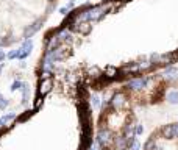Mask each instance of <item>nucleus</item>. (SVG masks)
I'll return each instance as SVG.
<instances>
[{"label":"nucleus","mask_w":178,"mask_h":150,"mask_svg":"<svg viewBox=\"0 0 178 150\" xmlns=\"http://www.w3.org/2000/svg\"><path fill=\"white\" fill-rule=\"evenodd\" d=\"M178 61V0H97L46 33L38 85L102 91Z\"/></svg>","instance_id":"1"},{"label":"nucleus","mask_w":178,"mask_h":150,"mask_svg":"<svg viewBox=\"0 0 178 150\" xmlns=\"http://www.w3.org/2000/svg\"><path fill=\"white\" fill-rule=\"evenodd\" d=\"M92 139L89 94L56 83L38 85L31 107L0 127V150H89Z\"/></svg>","instance_id":"2"},{"label":"nucleus","mask_w":178,"mask_h":150,"mask_svg":"<svg viewBox=\"0 0 178 150\" xmlns=\"http://www.w3.org/2000/svg\"><path fill=\"white\" fill-rule=\"evenodd\" d=\"M174 89V80L153 74L114 86L94 122L98 150H131L141 128V109L163 105Z\"/></svg>","instance_id":"3"},{"label":"nucleus","mask_w":178,"mask_h":150,"mask_svg":"<svg viewBox=\"0 0 178 150\" xmlns=\"http://www.w3.org/2000/svg\"><path fill=\"white\" fill-rule=\"evenodd\" d=\"M59 0H0V47H13L35 36Z\"/></svg>","instance_id":"4"},{"label":"nucleus","mask_w":178,"mask_h":150,"mask_svg":"<svg viewBox=\"0 0 178 150\" xmlns=\"http://www.w3.org/2000/svg\"><path fill=\"white\" fill-rule=\"evenodd\" d=\"M38 85H31L28 74L19 66L0 64V109H28L36 99Z\"/></svg>","instance_id":"5"},{"label":"nucleus","mask_w":178,"mask_h":150,"mask_svg":"<svg viewBox=\"0 0 178 150\" xmlns=\"http://www.w3.org/2000/svg\"><path fill=\"white\" fill-rule=\"evenodd\" d=\"M141 150H178V120L156 125L148 133Z\"/></svg>","instance_id":"6"},{"label":"nucleus","mask_w":178,"mask_h":150,"mask_svg":"<svg viewBox=\"0 0 178 150\" xmlns=\"http://www.w3.org/2000/svg\"><path fill=\"white\" fill-rule=\"evenodd\" d=\"M88 2H97V0H88Z\"/></svg>","instance_id":"7"}]
</instances>
